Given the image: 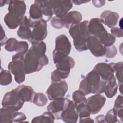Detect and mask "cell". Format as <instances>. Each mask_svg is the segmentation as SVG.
<instances>
[{
  "mask_svg": "<svg viewBox=\"0 0 123 123\" xmlns=\"http://www.w3.org/2000/svg\"><path fill=\"white\" fill-rule=\"evenodd\" d=\"M111 34L117 37H123V30L117 27H114L111 29Z\"/></svg>",
  "mask_w": 123,
  "mask_h": 123,
  "instance_id": "41",
  "label": "cell"
},
{
  "mask_svg": "<svg viewBox=\"0 0 123 123\" xmlns=\"http://www.w3.org/2000/svg\"><path fill=\"white\" fill-rule=\"evenodd\" d=\"M51 25L56 29H60L64 26V23L62 18L54 16L51 19L50 21Z\"/></svg>",
  "mask_w": 123,
  "mask_h": 123,
  "instance_id": "38",
  "label": "cell"
},
{
  "mask_svg": "<svg viewBox=\"0 0 123 123\" xmlns=\"http://www.w3.org/2000/svg\"><path fill=\"white\" fill-rule=\"evenodd\" d=\"M29 13V18L28 19L30 23L31 24L39 21L41 20H44L43 15L40 7L39 4L35 1L30 6Z\"/></svg>",
  "mask_w": 123,
  "mask_h": 123,
  "instance_id": "24",
  "label": "cell"
},
{
  "mask_svg": "<svg viewBox=\"0 0 123 123\" xmlns=\"http://www.w3.org/2000/svg\"><path fill=\"white\" fill-rule=\"evenodd\" d=\"M119 18V15L117 12L106 10L101 13L100 20L102 24L112 28L117 25Z\"/></svg>",
  "mask_w": 123,
  "mask_h": 123,
  "instance_id": "17",
  "label": "cell"
},
{
  "mask_svg": "<svg viewBox=\"0 0 123 123\" xmlns=\"http://www.w3.org/2000/svg\"><path fill=\"white\" fill-rule=\"evenodd\" d=\"M92 2L93 3V5L98 8L101 7L104 5L105 3V0H92Z\"/></svg>",
  "mask_w": 123,
  "mask_h": 123,
  "instance_id": "43",
  "label": "cell"
},
{
  "mask_svg": "<svg viewBox=\"0 0 123 123\" xmlns=\"http://www.w3.org/2000/svg\"><path fill=\"white\" fill-rule=\"evenodd\" d=\"M15 90L23 101L33 102L35 92L32 87L21 85L17 86Z\"/></svg>",
  "mask_w": 123,
  "mask_h": 123,
  "instance_id": "18",
  "label": "cell"
},
{
  "mask_svg": "<svg viewBox=\"0 0 123 123\" xmlns=\"http://www.w3.org/2000/svg\"><path fill=\"white\" fill-rule=\"evenodd\" d=\"M78 117L76 106L74 101L70 100L67 107L61 113L60 119L67 123H75Z\"/></svg>",
  "mask_w": 123,
  "mask_h": 123,
  "instance_id": "15",
  "label": "cell"
},
{
  "mask_svg": "<svg viewBox=\"0 0 123 123\" xmlns=\"http://www.w3.org/2000/svg\"><path fill=\"white\" fill-rule=\"evenodd\" d=\"M95 122L96 123H105V116L103 115H99L95 118Z\"/></svg>",
  "mask_w": 123,
  "mask_h": 123,
  "instance_id": "44",
  "label": "cell"
},
{
  "mask_svg": "<svg viewBox=\"0 0 123 123\" xmlns=\"http://www.w3.org/2000/svg\"><path fill=\"white\" fill-rule=\"evenodd\" d=\"M105 47H110L114 44L115 41V37L112 34L108 33L102 39L99 40Z\"/></svg>",
  "mask_w": 123,
  "mask_h": 123,
  "instance_id": "37",
  "label": "cell"
},
{
  "mask_svg": "<svg viewBox=\"0 0 123 123\" xmlns=\"http://www.w3.org/2000/svg\"><path fill=\"white\" fill-rule=\"evenodd\" d=\"M25 54L17 53L12 56V62L8 65L9 71L14 75L15 82L18 84L23 83L25 80L26 73L24 61Z\"/></svg>",
  "mask_w": 123,
  "mask_h": 123,
  "instance_id": "4",
  "label": "cell"
},
{
  "mask_svg": "<svg viewBox=\"0 0 123 123\" xmlns=\"http://www.w3.org/2000/svg\"><path fill=\"white\" fill-rule=\"evenodd\" d=\"M72 2L74 3L76 5H80L83 3H85L88 2L89 1H85V0H73Z\"/></svg>",
  "mask_w": 123,
  "mask_h": 123,
  "instance_id": "46",
  "label": "cell"
},
{
  "mask_svg": "<svg viewBox=\"0 0 123 123\" xmlns=\"http://www.w3.org/2000/svg\"><path fill=\"white\" fill-rule=\"evenodd\" d=\"M30 24L32 27V36L29 42L32 43L35 41H41L45 39L47 36V21L41 20Z\"/></svg>",
  "mask_w": 123,
  "mask_h": 123,
  "instance_id": "8",
  "label": "cell"
},
{
  "mask_svg": "<svg viewBox=\"0 0 123 123\" xmlns=\"http://www.w3.org/2000/svg\"><path fill=\"white\" fill-rule=\"evenodd\" d=\"M117 89L118 85L116 83V77L113 75L107 82L104 92L107 97L111 98L116 94Z\"/></svg>",
  "mask_w": 123,
  "mask_h": 123,
  "instance_id": "25",
  "label": "cell"
},
{
  "mask_svg": "<svg viewBox=\"0 0 123 123\" xmlns=\"http://www.w3.org/2000/svg\"><path fill=\"white\" fill-rule=\"evenodd\" d=\"M55 117L52 113L47 111L42 115L34 117L32 123H52L54 122Z\"/></svg>",
  "mask_w": 123,
  "mask_h": 123,
  "instance_id": "28",
  "label": "cell"
},
{
  "mask_svg": "<svg viewBox=\"0 0 123 123\" xmlns=\"http://www.w3.org/2000/svg\"><path fill=\"white\" fill-rule=\"evenodd\" d=\"M12 76L11 72L2 70L0 74V84L1 86H7L12 82Z\"/></svg>",
  "mask_w": 123,
  "mask_h": 123,
  "instance_id": "34",
  "label": "cell"
},
{
  "mask_svg": "<svg viewBox=\"0 0 123 123\" xmlns=\"http://www.w3.org/2000/svg\"><path fill=\"white\" fill-rule=\"evenodd\" d=\"M71 44L68 37L62 34L58 36L55 40V48L53 51V61L55 64L68 56L71 50Z\"/></svg>",
  "mask_w": 123,
  "mask_h": 123,
  "instance_id": "5",
  "label": "cell"
},
{
  "mask_svg": "<svg viewBox=\"0 0 123 123\" xmlns=\"http://www.w3.org/2000/svg\"><path fill=\"white\" fill-rule=\"evenodd\" d=\"M120 86H123V62L111 63Z\"/></svg>",
  "mask_w": 123,
  "mask_h": 123,
  "instance_id": "31",
  "label": "cell"
},
{
  "mask_svg": "<svg viewBox=\"0 0 123 123\" xmlns=\"http://www.w3.org/2000/svg\"><path fill=\"white\" fill-rule=\"evenodd\" d=\"M18 36L23 39L28 40L30 41L32 36V27L29 19L25 16L17 30Z\"/></svg>",
  "mask_w": 123,
  "mask_h": 123,
  "instance_id": "20",
  "label": "cell"
},
{
  "mask_svg": "<svg viewBox=\"0 0 123 123\" xmlns=\"http://www.w3.org/2000/svg\"><path fill=\"white\" fill-rule=\"evenodd\" d=\"M55 65L57 69L70 71L71 69L74 66L75 62L72 57L67 56L56 63Z\"/></svg>",
  "mask_w": 123,
  "mask_h": 123,
  "instance_id": "26",
  "label": "cell"
},
{
  "mask_svg": "<svg viewBox=\"0 0 123 123\" xmlns=\"http://www.w3.org/2000/svg\"><path fill=\"white\" fill-rule=\"evenodd\" d=\"M26 119V117L24 113L16 111H15L13 114L12 120V122L19 123L24 122V121Z\"/></svg>",
  "mask_w": 123,
  "mask_h": 123,
  "instance_id": "39",
  "label": "cell"
},
{
  "mask_svg": "<svg viewBox=\"0 0 123 123\" xmlns=\"http://www.w3.org/2000/svg\"><path fill=\"white\" fill-rule=\"evenodd\" d=\"M24 102L14 89L4 95L1 103L2 107H9L18 111L22 108Z\"/></svg>",
  "mask_w": 123,
  "mask_h": 123,
  "instance_id": "7",
  "label": "cell"
},
{
  "mask_svg": "<svg viewBox=\"0 0 123 123\" xmlns=\"http://www.w3.org/2000/svg\"><path fill=\"white\" fill-rule=\"evenodd\" d=\"M70 71H66L59 69H56L53 71L51 75V79L52 82H57L62 81V80L67 78Z\"/></svg>",
  "mask_w": 123,
  "mask_h": 123,
  "instance_id": "30",
  "label": "cell"
},
{
  "mask_svg": "<svg viewBox=\"0 0 123 123\" xmlns=\"http://www.w3.org/2000/svg\"><path fill=\"white\" fill-rule=\"evenodd\" d=\"M82 19L81 13L76 11H73L68 12L62 18L64 23V26L69 29L74 25L79 23Z\"/></svg>",
  "mask_w": 123,
  "mask_h": 123,
  "instance_id": "19",
  "label": "cell"
},
{
  "mask_svg": "<svg viewBox=\"0 0 123 123\" xmlns=\"http://www.w3.org/2000/svg\"><path fill=\"white\" fill-rule=\"evenodd\" d=\"M117 52L116 48L114 46L106 47V52L104 56L108 58H112L115 56Z\"/></svg>",
  "mask_w": 123,
  "mask_h": 123,
  "instance_id": "40",
  "label": "cell"
},
{
  "mask_svg": "<svg viewBox=\"0 0 123 123\" xmlns=\"http://www.w3.org/2000/svg\"><path fill=\"white\" fill-rule=\"evenodd\" d=\"M95 70L105 81H108L114 75V71L111 63L101 62L97 64L94 68Z\"/></svg>",
  "mask_w": 123,
  "mask_h": 123,
  "instance_id": "16",
  "label": "cell"
},
{
  "mask_svg": "<svg viewBox=\"0 0 123 123\" xmlns=\"http://www.w3.org/2000/svg\"><path fill=\"white\" fill-rule=\"evenodd\" d=\"M70 100L62 98L51 102L47 106V111L50 112L57 120L60 119L61 114L67 107Z\"/></svg>",
  "mask_w": 123,
  "mask_h": 123,
  "instance_id": "9",
  "label": "cell"
},
{
  "mask_svg": "<svg viewBox=\"0 0 123 123\" xmlns=\"http://www.w3.org/2000/svg\"><path fill=\"white\" fill-rule=\"evenodd\" d=\"M88 28L90 35L96 37L99 40L103 38L108 34L100 19L98 18L91 19L88 23Z\"/></svg>",
  "mask_w": 123,
  "mask_h": 123,
  "instance_id": "11",
  "label": "cell"
},
{
  "mask_svg": "<svg viewBox=\"0 0 123 123\" xmlns=\"http://www.w3.org/2000/svg\"><path fill=\"white\" fill-rule=\"evenodd\" d=\"M48 102V99L46 95L41 93H35L33 102L39 107L44 106Z\"/></svg>",
  "mask_w": 123,
  "mask_h": 123,
  "instance_id": "35",
  "label": "cell"
},
{
  "mask_svg": "<svg viewBox=\"0 0 123 123\" xmlns=\"http://www.w3.org/2000/svg\"><path fill=\"white\" fill-rule=\"evenodd\" d=\"M8 11L9 12L24 17L26 11V5L24 1L10 0Z\"/></svg>",
  "mask_w": 123,
  "mask_h": 123,
  "instance_id": "21",
  "label": "cell"
},
{
  "mask_svg": "<svg viewBox=\"0 0 123 123\" xmlns=\"http://www.w3.org/2000/svg\"><path fill=\"white\" fill-rule=\"evenodd\" d=\"M15 111L13 109L6 107H2L0 111V123H12V120L13 114Z\"/></svg>",
  "mask_w": 123,
  "mask_h": 123,
  "instance_id": "27",
  "label": "cell"
},
{
  "mask_svg": "<svg viewBox=\"0 0 123 123\" xmlns=\"http://www.w3.org/2000/svg\"><path fill=\"white\" fill-rule=\"evenodd\" d=\"M67 90L68 85L65 81L52 82L47 90V94L49 100H54L63 98Z\"/></svg>",
  "mask_w": 123,
  "mask_h": 123,
  "instance_id": "6",
  "label": "cell"
},
{
  "mask_svg": "<svg viewBox=\"0 0 123 123\" xmlns=\"http://www.w3.org/2000/svg\"><path fill=\"white\" fill-rule=\"evenodd\" d=\"M89 22L84 21L74 25L69 30V33L73 38L75 49L82 52L88 49L87 40L91 35L88 28Z\"/></svg>",
  "mask_w": 123,
  "mask_h": 123,
  "instance_id": "1",
  "label": "cell"
},
{
  "mask_svg": "<svg viewBox=\"0 0 123 123\" xmlns=\"http://www.w3.org/2000/svg\"><path fill=\"white\" fill-rule=\"evenodd\" d=\"M105 122L108 123H115L118 121V118L116 112L113 108L110 110L105 116Z\"/></svg>",
  "mask_w": 123,
  "mask_h": 123,
  "instance_id": "36",
  "label": "cell"
},
{
  "mask_svg": "<svg viewBox=\"0 0 123 123\" xmlns=\"http://www.w3.org/2000/svg\"><path fill=\"white\" fill-rule=\"evenodd\" d=\"M106 98L100 94H96L87 99L86 104L89 108L91 114L98 113L101 110L106 102Z\"/></svg>",
  "mask_w": 123,
  "mask_h": 123,
  "instance_id": "12",
  "label": "cell"
},
{
  "mask_svg": "<svg viewBox=\"0 0 123 123\" xmlns=\"http://www.w3.org/2000/svg\"><path fill=\"white\" fill-rule=\"evenodd\" d=\"M123 97L122 95H119L116 98L113 106V109L115 111L118 120L119 119V122L121 123L123 121Z\"/></svg>",
  "mask_w": 123,
  "mask_h": 123,
  "instance_id": "29",
  "label": "cell"
},
{
  "mask_svg": "<svg viewBox=\"0 0 123 123\" xmlns=\"http://www.w3.org/2000/svg\"><path fill=\"white\" fill-rule=\"evenodd\" d=\"M87 46L88 49L94 56L100 57L105 55L106 47L96 37L90 35L88 37L87 40Z\"/></svg>",
  "mask_w": 123,
  "mask_h": 123,
  "instance_id": "10",
  "label": "cell"
},
{
  "mask_svg": "<svg viewBox=\"0 0 123 123\" xmlns=\"http://www.w3.org/2000/svg\"><path fill=\"white\" fill-rule=\"evenodd\" d=\"M24 17L9 12L5 15L4 21L6 25L9 28L13 29L20 25Z\"/></svg>",
  "mask_w": 123,
  "mask_h": 123,
  "instance_id": "23",
  "label": "cell"
},
{
  "mask_svg": "<svg viewBox=\"0 0 123 123\" xmlns=\"http://www.w3.org/2000/svg\"><path fill=\"white\" fill-rule=\"evenodd\" d=\"M5 49L9 52L26 53L28 50V44L26 41H19L14 38H10L5 44Z\"/></svg>",
  "mask_w": 123,
  "mask_h": 123,
  "instance_id": "14",
  "label": "cell"
},
{
  "mask_svg": "<svg viewBox=\"0 0 123 123\" xmlns=\"http://www.w3.org/2000/svg\"><path fill=\"white\" fill-rule=\"evenodd\" d=\"M24 62L25 72L29 74L41 70L43 66L48 64L49 60L46 55L39 56L30 48L25 56Z\"/></svg>",
  "mask_w": 123,
  "mask_h": 123,
  "instance_id": "3",
  "label": "cell"
},
{
  "mask_svg": "<svg viewBox=\"0 0 123 123\" xmlns=\"http://www.w3.org/2000/svg\"><path fill=\"white\" fill-rule=\"evenodd\" d=\"M1 31L0 43H1V46H2L3 45H5V44L6 42V41H7V37L5 36V32H4L2 26L1 27Z\"/></svg>",
  "mask_w": 123,
  "mask_h": 123,
  "instance_id": "42",
  "label": "cell"
},
{
  "mask_svg": "<svg viewBox=\"0 0 123 123\" xmlns=\"http://www.w3.org/2000/svg\"><path fill=\"white\" fill-rule=\"evenodd\" d=\"M107 81L103 80L94 70L90 72L80 83L79 89L85 95L104 93Z\"/></svg>",
  "mask_w": 123,
  "mask_h": 123,
  "instance_id": "2",
  "label": "cell"
},
{
  "mask_svg": "<svg viewBox=\"0 0 123 123\" xmlns=\"http://www.w3.org/2000/svg\"><path fill=\"white\" fill-rule=\"evenodd\" d=\"M40 7L43 15L44 20L49 21L54 14L53 9L52 0H35Z\"/></svg>",
  "mask_w": 123,
  "mask_h": 123,
  "instance_id": "22",
  "label": "cell"
},
{
  "mask_svg": "<svg viewBox=\"0 0 123 123\" xmlns=\"http://www.w3.org/2000/svg\"><path fill=\"white\" fill-rule=\"evenodd\" d=\"M53 9L56 16L62 18L72 9L73 2L71 0H52Z\"/></svg>",
  "mask_w": 123,
  "mask_h": 123,
  "instance_id": "13",
  "label": "cell"
},
{
  "mask_svg": "<svg viewBox=\"0 0 123 123\" xmlns=\"http://www.w3.org/2000/svg\"><path fill=\"white\" fill-rule=\"evenodd\" d=\"M79 122V123H94V121L92 119H91L89 117L83 119H80Z\"/></svg>",
  "mask_w": 123,
  "mask_h": 123,
  "instance_id": "45",
  "label": "cell"
},
{
  "mask_svg": "<svg viewBox=\"0 0 123 123\" xmlns=\"http://www.w3.org/2000/svg\"><path fill=\"white\" fill-rule=\"evenodd\" d=\"M85 93L80 90L74 91L72 94V98L75 105L80 104H86L87 99L85 97Z\"/></svg>",
  "mask_w": 123,
  "mask_h": 123,
  "instance_id": "32",
  "label": "cell"
},
{
  "mask_svg": "<svg viewBox=\"0 0 123 123\" xmlns=\"http://www.w3.org/2000/svg\"><path fill=\"white\" fill-rule=\"evenodd\" d=\"M76 109L78 116L80 119H83L90 116L91 114L90 111L86 104H80L77 105Z\"/></svg>",
  "mask_w": 123,
  "mask_h": 123,
  "instance_id": "33",
  "label": "cell"
}]
</instances>
